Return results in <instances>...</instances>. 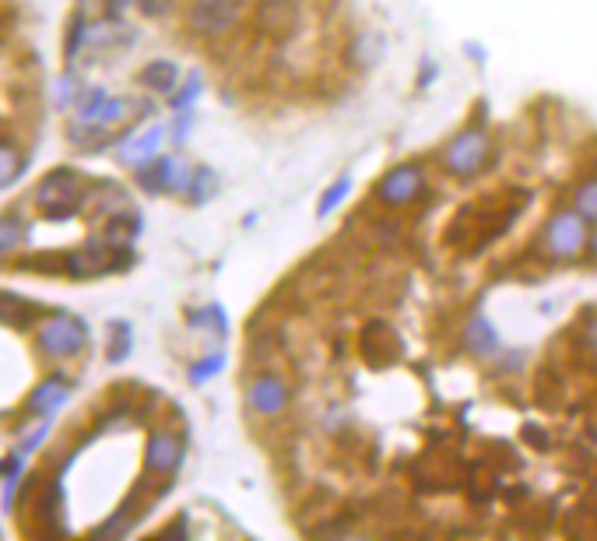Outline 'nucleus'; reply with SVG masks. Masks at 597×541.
Segmentation results:
<instances>
[{"mask_svg":"<svg viewBox=\"0 0 597 541\" xmlns=\"http://www.w3.org/2000/svg\"><path fill=\"white\" fill-rule=\"evenodd\" d=\"M180 457H183V443L176 440L173 433H155L152 440H148V468H152L155 475L176 471Z\"/></svg>","mask_w":597,"mask_h":541,"instance_id":"1a4fd4ad","label":"nucleus"},{"mask_svg":"<svg viewBox=\"0 0 597 541\" xmlns=\"http://www.w3.org/2000/svg\"><path fill=\"white\" fill-rule=\"evenodd\" d=\"M102 246L99 243H88V246H81L78 253L71 257V264H67V271H74L78 278H88V275H99V271H106V264H102Z\"/></svg>","mask_w":597,"mask_h":541,"instance_id":"ddd939ff","label":"nucleus"},{"mask_svg":"<svg viewBox=\"0 0 597 541\" xmlns=\"http://www.w3.org/2000/svg\"><path fill=\"white\" fill-rule=\"evenodd\" d=\"M39 201H43V211L50 218H67L74 215V208H78V194H81V176L71 173V169H57V173H50L43 183H39Z\"/></svg>","mask_w":597,"mask_h":541,"instance_id":"f03ea898","label":"nucleus"},{"mask_svg":"<svg viewBox=\"0 0 597 541\" xmlns=\"http://www.w3.org/2000/svg\"><path fill=\"white\" fill-rule=\"evenodd\" d=\"M422 183H425L422 169H418V166H401L380 183V197L387 204H408V201H415V197L422 194Z\"/></svg>","mask_w":597,"mask_h":541,"instance_id":"423d86ee","label":"nucleus"},{"mask_svg":"<svg viewBox=\"0 0 597 541\" xmlns=\"http://www.w3.org/2000/svg\"><path fill=\"white\" fill-rule=\"evenodd\" d=\"M18 169H22V159L11 145H0V190L11 187L18 180Z\"/></svg>","mask_w":597,"mask_h":541,"instance_id":"f3484780","label":"nucleus"},{"mask_svg":"<svg viewBox=\"0 0 597 541\" xmlns=\"http://www.w3.org/2000/svg\"><path fill=\"white\" fill-rule=\"evenodd\" d=\"M345 194H348V180L334 183V187L327 190V197H324V204H320V211H324V215H327V211H334V204H338V201H341V197H345Z\"/></svg>","mask_w":597,"mask_h":541,"instance_id":"4be33fe9","label":"nucleus"},{"mask_svg":"<svg viewBox=\"0 0 597 541\" xmlns=\"http://www.w3.org/2000/svg\"><path fill=\"white\" fill-rule=\"evenodd\" d=\"M85 338H88L85 324H81L78 317H67V313L46 320V324L39 327V348H43L46 355H53V359H67V355L81 352Z\"/></svg>","mask_w":597,"mask_h":541,"instance_id":"f257e3e1","label":"nucleus"},{"mask_svg":"<svg viewBox=\"0 0 597 541\" xmlns=\"http://www.w3.org/2000/svg\"><path fill=\"white\" fill-rule=\"evenodd\" d=\"M85 39H88V25H85V15H78V18H74V25H71V39H67L64 57L67 60L78 57V50H81V43H85Z\"/></svg>","mask_w":597,"mask_h":541,"instance_id":"aec40b11","label":"nucleus"},{"mask_svg":"<svg viewBox=\"0 0 597 541\" xmlns=\"http://www.w3.org/2000/svg\"><path fill=\"white\" fill-rule=\"evenodd\" d=\"M159 145H162V127H152L148 134H141V138L123 148L120 162H127V166H144L148 159H155V148Z\"/></svg>","mask_w":597,"mask_h":541,"instance_id":"f8f14e48","label":"nucleus"},{"mask_svg":"<svg viewBox=\"0 0 597 541\" xmlns=\"http://www.w3.org/2000/svg\"><path fill=\"white\" fill-rule=\"evenodd\" d=\"M22 243H25V225L11 215H0V253L15 250Z\"/></svg>","mask_w":597,"mask_h":541,"instance_id":"dca6fc26","label":"nucleus"},{"mask_svg":"<svg viewBox=\"0 0 597 541\" xmlns=\"http://www.w3.org/2000/svg\"><path fill=\"white\" fill-rule=\"evenodd\" d=\"M257 25L267 36H288L299 25V11H295V4H285V0H271V4H264L257 11Z\"/></svg>","mask_w":597,"mask_h":541,"instance_id":"9d476101","label":"nucleus"},{"mask_svg":"<svg viewBox=\"0 0 597 541\" xmlns=\"http://www.w3.org/2000/svg\"><path fill=\"white\" fill-rule=\"evenodd\" d=\"M141 81L152 92H173L176 85V64H169V60H155V64H148L141 71Z\"/></svg>","mask_w":597,"mask_h":541,"instance_id":"4468645a","label":"nucleus"},{"mask_svg":"<svg viewBox=\"0 0 597 541\" xmlns=\"http://www.w3.org/2000/svg\"><path fill=\"white\" fill-rule=\"evenodd\" d=\"M194 95H197V78H190V85L183 88V95H176L173 102H176V106H187V102L194 99Z\"/></svg>","mask_w":597,"mask_h":541,"instance_id":"a878e982","label":"nucleus"},{"mask_svg":"<svg viewBox=\"0 0 597 541\" xmlns=\"http://www.w3.org/2000/svg\"><path fill=\"white\" fill-rule=\"evenodd\" d=\"M222 366V359H208V362H201V366L194 369V380L201 383V380H208L211 373H215V369Z\"/></svg>","mask_w":597,"mask_h":541,"instance_id":"393cba45","label":"nucleus"},{"mask_svg":"<svg viewBox=\"0 0 597 541\" xmlns=\"http://www.w3.org/2000/svg\"><path fill=\"white\" fill-rule=\"evenodd\" d=\"M173 4H176V0H141V11H144V15L159 18V15H169V11H173Z\"/></svg>","mask_w":597,"mask_h":541,"instance_id":"5701e85b","label":"nucleus"},{"mask_svg":"<svg viewBox=\"0 0 597 541\" xmlns=\"http://www.w3.org/2000/svg\"><path fill=\"white\" fill-rule=\"evenodd\" d=\"M590 253L597 257V232H594V239H590Z\"/></svg>","mask_w":597,"mask_h":541,"instance_id":"cd10ccee","label":"nucleus"},{"mask_svg":"<svg viewBox=\"0 0 597 541\" xmlns=\"http://www.w3.org/2000/svg\"><path fill=\"white\" fill-rule=\"evenodd\" d=\"M190 183H194V197H197V201H204V197L211 194V187H215V180H211V173H208V169H204V173H197Z\"/></svg>","mask_w":597,"mask_h":541,"instance_id":"b1692460","label":"nucleus"},{"mask_svg":"<svg viewBox=\"0 0 597 541\" xmlns=\"http://www.w3.org/2000/svg\"><path fill=\"white\" fill-rule=\"evenodd\" d=\"M236 15V0H197L190 8V25H194V32H204V36H218V32H225L236 22Z\"/></svg>","mask_w":597,"mask_h":541,"instance_id":"39448f33","label":"nucleus"},{"mask_svg":"<svg viewBox=\"0 0 597 541\" xmlns=\"http://www.w3.org/2000/svg\"><path fill=\"white\" fill-rule=\"evenodd\" d=\"M0 320H8V324H32V320H36V310L25 306L22 299L0 292Z\"/></svg>","mask_w":597,"mask_h":541,"instance_id":"2eb2a0df","label":"nucleus"},{"mask_svg":"<svg viewBox=\"0 0 597 541\" xmlns=\"http://www.w3.org/2000/svg\"><path fill=\"white\" fill-rule=\"evenodd\" d=\"M288 401V387L278 380V376H260V380L250 383V408L260 415H278Z\"/></svg>","mask_w":597,"mask_h":541,"instance_id":"6e6552de","label":"nucleus"},{"mask_svg":"<svg viewBox=\"0 0 597 541\" xmlns=\"http://www.w3.org/2000/svg\"><path fill=\"white\" fill-rule=\"evenodd\" d=\"M468 341H471V348H475V352H489V348L496 345V334H492V327L478 317L475 324H471V331H468Z\"/></svg>","mask_w":597,"mask_h":541,"instance_id":"6ab92c4d","label":"nucleus"},{"mask_svg":"<svg viewBox=\"0 0 597 541\" xmlns=\"http://www.w3.org/2000/svg\"><path fill=\"white\" fill-rule=\"evenodd\" d=\"M190 180H194V176L183 173V166L176 159H159L141 169V187L152 190V194L155 190H187Z\"/></svg>","mask_w":597,"mask_h":541,"instance_id":"0eeeda50","label":"nucleus"},{"mask_svg":"<svg viewBox=\"0 0 597 541\" xmlns=\"http://www.w3.org/2000/svg\"><path fill=\"white\" fill-rule=\"evenodd\" d=\"M587 243V229H583V215L576 211V215H555L552 222H548L545 229V246L552 257H573L580 246Z\"/></svg>","mask_w":597,"mask_h":541,"instance_id":"7ed1b4c3","label":"nucleus"},{"mask_svg":"<svg viewBox=\"0 0 597 541\" xmlns=\"http://www.w3.org/2000/svg\"><path fill=\"white\" fill-rule=\"evenodd\" d=\"M113 4V11H120V4H127V0H109Z\"/></svg>","mask_w":597,"mask_h":541,"instance_id":"c85d7f7f","label":"nucleus"},{"mask_svg":"<svg viewBox=\"0 0 597 541\" xmlns=\"http://www.w3.org/2000/svg\"><path fill=\"white\" fill-rule=\"evenodd\" d=\"M485 155H489V141L482 130H464L461 138L446 148V166L461 176H471L485 162Z\"/></svg>","mask_w":597,"mask_h":541,"instance_id":"20e7f679","label":"nucleus"},{"mask_svg":"<svg viewBox=\"0 0 597 541\" xmlns=\"http://www.w3.org/2000/svg\"><path fill=\"white\" fill-rule=\"evenodd\" d=\"M67 394H71V387H67L64 376H50V380H43L36 390H32L29 412H32V415H53V412L60 408V404L67 401Z\"/></svg>","mask_w":597,"mask_h":541,"instance_id":"9b49d317","label":"nucleus"},{"mask_svg":"<svg viewBox=\"0 0 597 541\" xmlns=\"http://www.w3.org/2000/svg\"><path fill=\"white\" fill-rule=\"evenodd\" d=\"M587 341H590V348H594V352H597V320L587 327Z\"/></svg>","mask_w":597,"mask_h":541,"instance_id":"bb28decb","label":"nucleus"},{"mask_svg":"<svg viewBox=\"0 0 597 541\" xmlns=\"http://www.w3.org/2000/svg\"><path fill=\"white\" fill-rule=\"evenodd\" d=\"M113 327L120 331V338H113V348H109V359L120 362L123 355L130 352V327H127V324H113Z\"/></svg>","mask_w":597,"mask_h":541,"instance_id":"412c9836","label":"nucleus"},{"mask_svg":"<svg viewBox=\"0 0 597 541\" xmlns=\"http://www.w3.org/2000/svg\"><path fill=\"white\" fill-rule=\"evenodd\" d=\"M576 211L590 222H597V180H587L576 190Z\"/></svg>","mask_w":597,"mask_h":541,"instance_id":"a211bd4d","label":"nucleus"}]
</instances>
